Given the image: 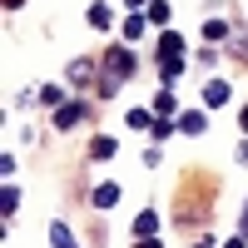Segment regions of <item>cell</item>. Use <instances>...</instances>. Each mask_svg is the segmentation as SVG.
<instances>
[{
    "mask_svg": "<svg viewBox=\"0 0 248 248\" xmlns=\"http://www.w3.org/2000/svg\"><path fill=\"white\" fill-rule=\"evenodd\" d=\"M124 5H149V0H124Z\"/></svg>",
    "mask_w": 248,
    "mask_h": 248,
    "instance_id": "603a6c76",
    "label": "cell"
},
{
    "mask_svg": "<svg viewBox=\"0 0 248 248\" xmlns=\"http://www.w3.org/2000/svg\"><path fill=\"white\" fill-rule=\"evenodd\" d=\"M50 248H79V243H75V233L65 223H50Z\"/></svg>",
    "mask_w": 248,
    "mask_h": 248,
    "instance_id": "52a82bcc",
    "label": "cell"
},
{
    "mask_svg": "<svg viewBox=\"0 0 248 248\" xmlns=\"http://www.w3.org/2000/svg\"><path fill=\"white\" fill-rule=\"evenodd\" d=\"M179 129H184V134H203V114H199V109L179 114Z\"/></svg>",
    "mask_w": 248,
    "mask_h": 248,
    "instance_id": "7c38bea8",
    "label": "cell"
},
{
    "mask_svg": "<svg viewBox=\"0 0 248 248\" xmlns=\"http://www.w3.org/2000/svg\"><path fill=\"white\" fill-rule=\"evenodd\" d=\"M203 40L223 45V40H229V25H223V20H203Z\"/></svg>",
    "mask_w": 248,
    "mask_h": 248,
    "instance_id": "9c48e42d",
    "label": "cell"
},
{
    "mask_svg": "<svg viewBox=\"0 0 248 248\" xmlns=\"http://www.w3.org/2000/svg\"><path fill=\"white\" fill-rule=\"evenodd\" d=\"M85 20H90L94 30H109V25H114V15H109V5H105V0H94V5H90V15H85Z\"/></svg>",
    "mask_w": 248,
    "mask_h": 248,
    "instance_id": "5b68a950",
    "label": "cell"
},
{
    "mask_svg": "<svg viewBox=\"0 0 248 248\" xmlns=\"http://www.w3.org/2000/svg\"><path fill=\"white\" fill-rule=\"evenodd\" d=\"M223 248H248V238H229V243H223Z\"/></svg>",
    "mask_w": 248,
    "mask_h": 248,
    "instance_id": "44dd1931",
    "label": "cell"
},
{
    "mask_svg": "<svg viewBox=\"0 0 248 248\" xmlns=\"http://www.w3.org/2000/svg\"><path fill=\"white\" fill-rule=\"evenodd\" d=\"M144 10H149V15H144V20H154V25H169V0H149V5H144Z\"/></svg>",
    "mask_w": 248,
    "mask_h": 248,
    "instance_id": "ba28073f",
    "label": "cell"
},
{
    "mask_svg": "<svg viewBox=\"0 0 248 248\" xmlns=\"http://www.w3.org/2000/svg\"><path fill=\"white\" fill-rule=\"evenodd\" d=\"M119 203V184H99L94 189V209H114Z\"/></svg>",
    "mask_w": 248,
    "mask_h": 248,
    "instance_id": "8992f818",
    "label": "cell"
},
{
    "mask_svg": "<svg viewBox=\"0 0 248 248\" xmlns=\"http://www.w3.org/2000/svg\"><path fill=\"white\" fill-rule=\"evenodd\" d=\"M144 35V15H129V20H124V40H139Z\"/></svg>",
    "mask_w": 248,
    "mask_h": 248,
    "instance_id": "e0dca14e",
    "label": "cell"
},
{
    "mask_svg": "<svg viewBox=\"0 0 248 248\" xmlns=\"http://www.w3.org/2000/svg\"><path fill=\"white\" fill-rule=\"evenodd\" d=\"M154 229H159L154 214H139V218H134V238H154Z\"/></svg>",
    "mask_w": 248,
    "mask_h": 248,
    "instance_id": "8fae6325",
    "label": "cell"
},
{
    "mask_svg": "<svg viewBox=\"0 0 248 248\" xmlns=\"http://www.w3.org/2000/svg\"><path fill=\"white\" fill-rule=\"evenodd\" d=\"M238 124H243V134H248V109H243V114H238Z\"/></svg>",
    "mask_w": 248,
    "mask_h": 248,
    "instance_id": "7402d4cb",
    "label": "cell"
},
{
    "mask_svg": "<svg viewBox=\"0 0 248 248\" xmlns=\"http://www.w3.org/2000/svg\"><path fill=\"white\" fill-rule=\"evenodd\" d=\"M0 203H5V209H0L5 218H10L15 209H20V189H15V184H5V194H0Z\"/></svg>",
    "mask_w": 248,
    "mask_h": 248,
    "instance_id": "9a60e30c",
    "label": "cell"
},
{
    "mask_svg": "<svg viewBox=\"0 0 248 248\" xmlns=\"http://www.w3.org/2000/svg\"><path fill=\"white\" fill-rule=\"evenodd\" d=\"M174 129H179V124H174V119H154V129H149V134H154V139H169Z\"/></svg>",
    "mask_w": 248,
    "mask_h": 248,
    "instance_id": "d6986e66",
    "label": "cell"
},
{
    "mask_svg": "<svg viewBox=\"0 0 248 248\" xmlns=\"http://www.w3.org/2000/svg\"><path fill=\"white\" fill-rule=\"evenodd\" d=\"M90 154H94V159H114V139H109V134H99V139L90 144Z\"/></svg>",
    "mask_w": 248,
    "mask_h": 248,
    "instance_id": "5bb4252c",
    "label": "cell"
},
{
    "mask_svg": "<svg viewBox=\"0 0 248 248\" xmlns=\"http://www.w3.org/2000/svg\"><path fill=\"white\" fill-rule=\"evenodd\" d=\"M40 99H45V105H55V109H60V99H65V90H60V85H40Z\"/></svg>",
    "mask_w": 248,
    "mask_h": 248,
    "instance_id": "ac0fdd59",
    "label": "cell"
},
{
    "mask_svg": "<svg viewBox=\"0 0 248 248\" xmlns=\"http://www.w3.org/2000/svg\"><path fill=\"white\" fill-rule=\"evenodd\" d=\"M85 119V105H60L55 109V129H70V124H79Z\"/></svg>",
    "mask_w": 248,
    "mask_h": 248,
    "instance_id": "277c9868",
    "label": "cell"
},
{
    "mask_svg": "<svg viewBox=\"0 0 248 248\" xmlns=\"http://www.w3.org/2000/svg\"><path fill=\"white\" fill-rule=\"evenodd\" d=\"M184 70V40L169 30V35H164L159 40V75H164V85H169V79Z\"/></svg>",
    "mask_w": 248,
    "mask_h": 248,
    "instance_id": "7a4b0ae2",
    "label": "cell"
},
{
    "mask_svg": "<svg viewBox=\"0 0 248 248\" xmlns=\"http://www.w3.org/2000/svg\"><path fill=\"white\" fill-rule=\"evenodd\" d=\"M5 5H10V10H15V5H20V0H5Z\"/></svg>",
    "mask_w": 248,
    "mask_h": 248,
    "instance_id": "cb8c5ba5",
    "label": "cell"
},
{
    "mask_svg": "<svg viewBox=\"0 0 248 248\" xmlns=\"http://www.w3.org/2000/svg\"><path fill=\"white\" fill-rule=\"evenodd\" d=\"M90 75H94V65H90V60H75V65H70V85H85Z\"/></svg>",
    "mask_w": 248,
    "mask_h": 248,
    "instance_id": "4fadbf2b",
    "label": "cell"
},
{
    "mask_svg": "<svg viewBox=\"0 0 248 248\" xmlns=\"http://www.w3.org/2000/svg\"><path fill=\"white\" fill-rule=\"evenodd\" d=\"M134 65H139V60H134V50H124V45H114V50H105V85H99V94H114L119 85H124V79H129L134 75Z\"/></svg>",
    "mask_w": 248,
    "mask_h": 248,
    "instance_id": "6da1fadb",
    "label": "cell"
},
{
    "mask_svg": "<svg viewBox=\"0 0 248 248\" xmlns=\"http://www.w3.org/2000/svg\"><path fill=\"white\" fill-rule=\"evenodd\" d=\"M154 114H159V119L174 114V90H159V94H154Z\"/></svg>",
    "mask_w": 248,
    "mask_h": 248,
    "instance_id": "30bf717a",
    "label": "cell"
},
{
    "mask_svg": "<svg viewBox=\"0 0 248 248\" xmlns=\"http://www.w3.org/2000/svg\"><path fill=\"white\" fill-rule=\"evenodd\" d=\"M134 248H164L159 238H134Z\"/></svg>",
    "mask_w": 248,
    "mask_h": 248,
    "instance_id": "ffe728a7",
    "label": "cell"
},
{
    "mask_svg": "<svg viewBox=\"0 0 248 248\" xmlns=\"http://www.w3.org/2000/svg\"><path fill=\"white\" fill-rule=\"evenodd\" d=\"M229 79H209V85H203V105H209V109H223V105H229Z\"/></svg>",
    "mask_w": 248,
    "mask_h": 248,
    "instance_id": "3957f363",
    "label": "cell"
},
{
    "mask_svg": "<svg viewBox=\"0 0 248 248\" xmlns=\"http://www.w3.org/2000/svg\"><path fill=\"white\" fill-rule=\"evenodd\" d=\"M129 124L134 129H154V109H129Z\"/></svg>",
    "mask_w": 248,
    "mask_h": 248,
    "instance_id": "2e32d148",
    "label": "cell"
}]
</instances>
